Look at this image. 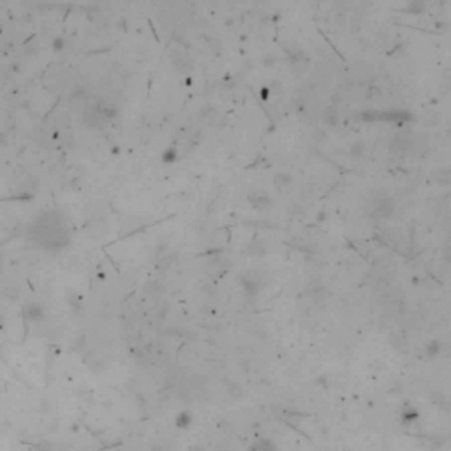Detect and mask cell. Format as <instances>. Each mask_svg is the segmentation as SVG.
I'll return each instance as SVG.
<instances>
[{
  "mask_svg": "<svg viewBox=\"0 0 451 451\" xmlns=\"http://www.w3.org/2000/svg\"><path fill=\"white\" fill-rule=\"evenodd\" d=\"M251 251L254 252L256 256H265L266 254V245L261 242V240H254L251 243Z\"/></svg>",
  "mask_w": 451,
  "mask_h": 451,
  "instance_id": "cell-11",
  "label": "cell"
},
{
  "mask_svg": "<svg viewBox=\"0 0 451 451\" xmlns=\"http://www.w3.org/2000/svg\"><path fill=\"white\" fill-rule=\"evenodd\" d=\"M28 235H30V242L48 251H60L69 243V233L64 219L55 212L39 215L37 220L30 226Z\"/></svg>",
  "mask_w": 451,
  "mask_h": 451,
  "instance_id": "cell-1",
  "label": "cell"
},
{
  "mask_svg": "<svg viewBox=\"0 0 451 451\" xmlns=\"http://www.w3.org/2000/svg\"><path fill=\"white\" fill-rule=\"evenodd\" d=\"M177 427L178 428H187V427H190V423H192V414L189 413V411H181L180 414H178V418H177Z\"/></svg>",
  "mask_w": 451,
  "mask_h": 451,
  "instance_id": "cell-8",
  "label": "cell"
},
{
  "mask_svg": "<svg viewBox=\"0 0 451 451\" xmlns=\"http://www.w3.org/2000/svg\"><path fill=\"white\" fill-rule=\"evenodd\" d=\"M323 122L324 125H330V127H335L337 124H339V118H337V115L333 111H326L323 115Z\"/></svg>",
  "mask_w": 451,
  "mask_h": 451,
  "instance_id": "cell-13",
  "label": "cell"
},
{
  "mask_svg": "<svg viewBox=\"0 0 451 451\" xmlns=\"http://www.w3.org/2000/svg\"><path fill=\"white\" fill-rule=\"evenodd\" d=\"M51 46H53L55 51H60V50H64V46H66V41H64L62 37H57L53 41V44H51Z\"/></svg>",
  "mask_w": 451,
  "mask_h": 451,
  "instance_id": "cell-15",
  "label": "cell"
},
{
  "mask_svg": "<svg viewBox=\"0 0 451 451\" xmlns=\"http://www.w3.org/2000/svg\"><path fill=\"white\" fill-rule=\"evenodd\" d=\"M365 152H366V147H365V143H363V141H355L351 145V148H349V155H351L353 159L363 157V155H365Z\"/></svg>",
  "mask_w": 451,
  "mask_h": 451,
  "instance_id": "cell-7",
  "label": "cell"
},
{
  "mask_svg": "<svg viewBox=\"0 0 451 451\" xmlns=\"http://www.w3.org/2000/svg\"><path fill=\"white\" fill-rule=\"evenodd\" d=\"M69 303H71V307H73V310L76 314H81V310H83V305H81V298H80V294H71V298H69Z\"/></svg>",
  "mask_w": 451,
  "mask_h": 451,
  "instance_id": "cell-12",
  "label": "cell"
},
{
  "mask_svg": "<svg viewBox=\"0 0 451 451\" xmlns=\"http://www.w3.org/2000/svg\"><path fill=\"white\" fill-rule=\"evenodd\" d=\"M395 212V204L391 199H384L381 204L377 206V210H375V215L379 217V219H388V217H391Z\"/></svg>",
  "mask_w": 451,
  "mask_h": 451,
  "instance_id": "cell-5",
  "label": "cell"
},
{
  "mask_svg": "<svg viewBox=\"0 0 451 451\" xmlns=\"http://www.w3.org/2000/svg\"><path fill=\"white\" fill-rule=\"evenodd\" d=\"M425 353H427V356H430V358H434V356H437L441 353V342L439 340H432V342H428L427 347H425Z\"/></svg>",
  "mask_w": 451,
  "mask_h": 451,
  "instance_id": "cell-9",
  "label": "cell"
},
{
  "mask_svg": "<svg viewBox=\"0 0 451 451\" xmlns=\"http://www.w3.org/2000/svg\"><path fill=\"white\" fill-rule=\"evenodd\" d=\"M291 181H293V177H291L289 173H277L275 175V183H277L278 187L289 185Z\"/></svg>",
  "mask_w": 451,
  "mask_h": 451,
  "instance_id": "cell-10",
  "label": "cell"
},
{
  "mask_svg": "<svg viewBox=\"0 0 451 451\" xmlns=\"http://www.w3.org/2000/svg\"><path fill=\"white\" fill-rule=\"evenodd\" d=\"M273 62H275L273 55H266V57H265V66L266 67H271V66H273Z\"/></svg>",
  "mask_w": 451,
  "mask_h": 451,
  "instance_id": "cell-17",
  "label": "cell"
},
{
  "mask_svg": "<svg viewBox=\"0 0 451 451\" xmlns=\"http://www.w3.org/2000/svg\"><path fill=\"white\" fill-rule=\"evenodd\" d=\"M379 93V90L377 89H374V87H370V89H366V92H365V97L368 100H374V97L377 95Z\"/></svg>",
  "mask_w": 451,
  "mask_h": 451,
  "instance_id": "cell-16",
  "label": "cell"
},
{
  "mask_svg": "<svg viewBox=\"0 0 451 451\" xmlns=\"http://www.w3.org/2000/svg\"><path fill=\"white\" fill-rule=\"evenodd\" d=\"M268 97H270V89H268V87H263L261 89V99L266 100Z\"/></svg>",
  "mask_w": 451,
  "mask_h": 451,
  "instance_id": "cell-19",
  "label": "cell"
},
{
  "mask_svg": "<svg viewBox=\"0 0 451 451\" xmlns=\"http://www.w3.org/2000/svg\"><path fill=\"white\" fill-rule=\"evenodd\" d=\"M249 203H251V206L254 210H258V212H263V210H266L271 204V199H270V196H268L266 192H261V190H254V192L249 194Z\"/></svg>",
  "mask_w": 451,
  "mask_h": 451,
  "instance_id": "cell-3",
  "label": "cell"
},
{
  "mask_svg": "<svg viewBox=\"0 0 451 451\" xmlns=\"http://www.w3.org/2000/svg\"><path fill=\"white\" fill-rule=\"evenodd\" d=\"M266 282H268L266 273L265 271H259V270L247 271V273L240 275V284H242V287L245 289V293H247L249 296H258L259 291L266 285Z\"/></svg>",
  "mask_w": 451,
  "mask_h": 451,
  "instance_id": "cell-2",
  "label": "cell"
},
{
  "mask_svg": "<svg viewBox=\"0 0 451 451\" xmlns=\"http://www.w3.org/2000/svg\"><path fill=\"white\" fill-rule=\"evenodd\" d=\"M251 451H277L275 444L268 439H258L254 441V444L251 446Z\"/></svg>",
  "mask_w": 451,
  "mask_h": 451,
  "instance_id": "cell-6",
  "label": "cell"
},
{
  "mask_svg": "<svg viewBox=\"0 0 451 451\" xmlns=\"http://www.w3.org/2000/svg\"><path fill=\"white\" fill-rule=\"evenodd\" d=\"M23 316H25V319L30 321V323H37V321H41L44 317V309L39 303L32 301V303H28L27 307H25Z\"/></svg>",
  "mask_w": 451,
  "mask_h": 451,
  "instance_id": "cell-4",
  "label": "cell"
},
{
  "mask_svg": "<svg viewBox=\"0 0 451 451\" xmlns=\"http://www.w3.org/2000/svg\"><path fill=\"white\" fill-rule=\"evenodd\" d=\"M326 219V213H324V210H321V213L317 215V220H324Z\"/></svg>",
  "mask_w": 451,
  "mask_h": 451,
  "instance_id": "cell-20",
  "label": "cell"
},
{
  "mask_svg": "<svg viewBox=\"0 0 451 451\" xmlns=\"http://www.w3.org/2000/svg\"><path fill=\"white\" fill-rule=\"evenodd\" d=\"M405 421H411L414 420V418H418V413H414V411H405Z\"/></svg>",
  "mask_w": 451,
  "mask_h": 451,
  "instance_id": "cell-18",
  "label": "cell"
},
{
  "mask_svg": "<svg viewBox=\"0 0 451 451\" xmlns=\"http://www.w3.org/2000/svg\"><path fill=\"white\" fill-rule=\"evenodd\" d=\"M178 159V152L175 150V148H168V150H164V154H162V161L164 162H175Z\"/></svg>",
  "mask_w": 451,
  "mask_h": 451,
  "instance_id": "cell-14",
  "label": "cell"
}]
</instances>
